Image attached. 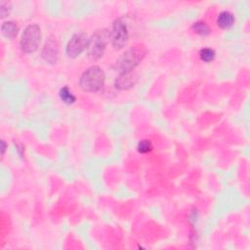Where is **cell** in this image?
Listing matches in <instances>:
<instances>
[{
	"label": "cell",
	"mask_w": 250,
	"mask_h": 250,
	"mask_svg": "<svg viewBox=\"0 0 250 250\" xmlns=\"http://www.w3.org/2000/svg\"><path fill=\"white\" fill-rule=\"evenodd\" d=\"M147 49L144 44H137L127 49L116 61L115 69L119 72H128L134 70L144 60Z\"/></svg>",
	"instance_id": "cell-1"
},
{
	"label": "cell",
	"mask_w": 250,
	"mask_h": 250,
	"mask_svg": "<svg viewBox=\"0 0 250 250\" xmlns=\"http://www.w3.org/2000/svg\"><path fill=\"white\" fill-rule=\"evenodd\" d=\"M105 74L99 65L88 67L80 76L79 85L85 92H98L104 84Z\"/></svg>",
	"instance_id": "cell-2"
},
{
	"label": "cell",
	"mask_w": 250,
	"mask_h": 250,
	"mask_svg": "<svg viewBox=\"0 0 250 250\" xmlns=\"http://www.w3.org/2000/svg\"><path fill=\"white\" fill-rule=\"evenodd\" d=\"M110 39V31H108L106 28H102L96 30L89 41L87 53L88 57L93 60H99L101 57H103L106 45Z\"/></svg>",
	"instance_id": "cell-3"
},
{
	"label": "cell",
	"mask_w": 250,
	"mask_h": 250,
	"mask_svg": "<svg viewBox=\"0 0 250 250\" xmlns=\"http://www.w3.org/2000/svg\"><path fill=\"white\" fill-rule=\"evenodd\" d=\"M41 38L42 33L38 24L32 23L27 25L23 29L20 40V46L21 51L26 54L34 53L40 45Z\"/></svg>",
	"instance_id": "cell-4"
},
{
	"label": "cell",
	"mask_w": 250,
	"mask_h": 250,
	"mask_svg": "<svg viewBox=\"0 0 250 250\" xmlns=\"http://www.w3.org/2000/svg\"><path fill=\"white\" fill-rule=\"evenodd\" d=\"M90 38L85 32H78L71 36L65 47V54L68 58L75 59L88 49Z\"/></svg>",
	"instance_id": "cell-5"
},
{
	"label": "cell",
	"mask_w": 250,
	"mask_h": 250,
	"mask_svg": "<svg viewBox=\"0 0 250 250\" xmlns=\"http://www.w3.org/2000/svg\"><path fill=\"white\" fill-rule=\"evenodd\" d=\"M129 32L126 22L123 19L118 18L112 23V29L110 31V41L114 49L123 48L128 41Z\"/></svg>",
	"instance_id": "cell-6"
},
{
	"label": "cell",
	"mask_w": 250,
	"mask_h": 250,
	"mask_svg": "<svg viewBox=\"0 0 250 250\" xmlns=\"http://www.w3.org/2000/svg\"><path fill=\"white\" fill-rule=\"evenodd\" d=\"M41 56L43 60L49 63H56L59 61L60 45L55 36H50L46 40L41 52Z\"/></svg>",
	"instance_id": "cell-7"
},
{
	"label": "cell",
	"mask_w": 250,
	"mask_h": 250,
	"mask_svg": "<svg viewBox=\"0 0 250 250\" xmlns=\"http://www.w3.org/2000/svg\"><path fill=\"white\" fill-rule=\"evenodd\" d=\"M138 81V74L133 70L119 73L114 81V87L118 90H128L135 86Z\"/></svg>",
	"instance_id": "cell-8"
},
{
	"label": "cell",
	"mask_w": 250,
	"mask_h": 250,
	"mask_svg": "<svg viewBox=\"0 0 250 250\" xmlns=\"http://www.w3.org/2000/svg\"><path fill=\"white\" fill-rule=\"evenodd\" d=\"M234 21H235V19H234V16L232 13H230L229 11H223L218 16L217 24L222 29H228L233 25Z\"/></svg>",
	"instance_id": "cell-9"
},
{
	"label": "cell",
	"mask_w": 250,
	"mask_h": 250,
	"mask_svg": "<svg viewBox=\"0 0 250 250\" xmlns=\"http://www.w3.org/2000/svg\"><path fill=\"white\" fill-rule=\"evenodd\" d=\"M19 31V27L16 22L12 21H4L1 25V32L3 36L7 39H14Z\"/></svg>",
	"instance_id": "cell-10"
},
{
	"label": "cell",
	"mask_w": 250,
	"mask_h": 250,
	"mask_svg": "<svg viewBox=\"0 0 250 250\" xmlns=\"http://www.w3.org/2000/svg\"><path fill=\"white\" fill-rule=\"evenodd\" d=\"M59 96L61 101L65 104H72L76 102V97L72 94V92L69 90L67 86H63L60 89Z\"/></svg>",
	"instance_id": "cell-11"
},
{
	"label": "cell",
	"mask_w": 250,
	"mask_h": 250,
	"mask_svg": "<svg viewBox=\"0 0 250 250\" xmlns=\"http://www.w3.org/2000/svg\"><path fill=\"white\" fill-rule=\"evenodd\" d=\"M191 29L195 33H197V34H199L201 36H207L211 32L210 27L204 21H201L193 22L192 25H191Z\"/></svg>",
	"instance_id": "cell-12"
},
{
	"label": "cell",
	"mask_w": 250,
	"mask_h": 250,
	"mask_svg": "<svg viewBox=\"0 0 250 250\" xmlns=\"http://www.w3.org/2000/svg\"><path fill=\"white\" fill-rule=\"evenodd\" d=\"M216 53L211 48H203L199 51V58L204 62H210L215 59Z\"/></svg>",
	"instance_id": "cell-13"
},
{
	"label": "cell",
	"mask_w": 250,
	"mask_h": 250,
	"mask_svg": "<svg viewBox=\"0 0 250 250\" xmlns=\"http://www.w3.org/2000/svg\"><path fill=\"white\" fill-rule=\"evenodd\" d=\"M152 148L153 146L149 140H142L138 143V146H137V149L140 153H147L151 151Z\"/></svg>",
	"instance_id": "cell-14"
},
{
	"label": "cell",
	"mask_w": 250,
	"mask_h": 250,
	"mask_svg": "<svg viewBox=\"0 0 250 250\" xmlns=\"http://www.w3.org/2000/svg\"><path fill=\"white\" fill-rule=\"evenodd\" d=\"M11 4L7 1H1L0 2V13H1V18H6L10 12H11Z\"/></svg>",
	"instance_id": "cell-15"
},
{
	"label": "cell",
	"mask_w": 250,
	"mask_h": 250,
	"mask_svg": "<svg viewBox=\"0 0 250 250\" xmlns=\"http://www.w3.org/2000/svg\"><path fill=\"white\" fill-rule=\"evenodd\" d=\"M0 145H1V146H0V148H1V155H4V153H5L6 148H7L8 146H7V144H6V142H5L4 140H1Z\"/></svg>",
	"instance_id": "cell-16"
}]
</instances>
